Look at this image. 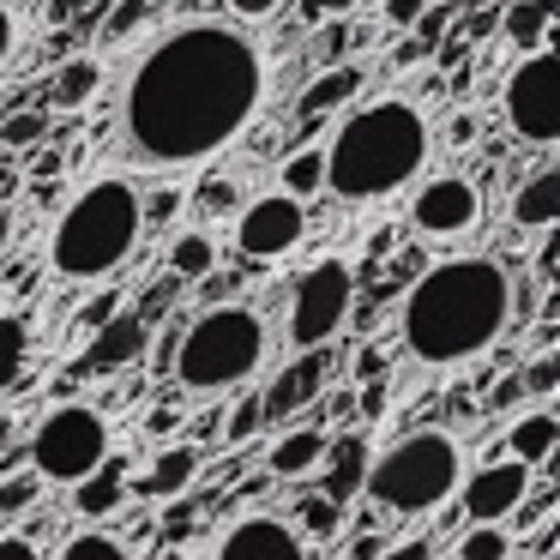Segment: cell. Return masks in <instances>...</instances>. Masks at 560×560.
<instances>
[{"label": "cell", "instance_id": "27", "mask_svg": "<svg viewBox=\"0 0 560 560\" xmlns=\"http://www.w3.org/2000/svg\"><path fill=\"white\" fill-rule=\"evenodd\" d=\"M31 355V326L19 314H0V392H13V380L25 374Z\"/></svg>", "mask_w": 560, "mask_h": 560}, {"label": "cell", "instance_id": "63", "mask_svg": "<svg viewBox=\"0 0 560 560\" xmlns=\"http://www.w3.org/2000/svg\"><path fill=\"white\" fill-rule=\"evenodd\" d=\"M530 560H542V555H530Z\"/></svg>", "mask_w": 560, "mask_h": 560}, {"label": "cell", "instance_id": "42", "mask_svg": "<svg viewBox=\"0 0 560 560\" xmlns=\"http://www.w3.org/2000/svg\"><path fill=\"white\" fill-rule=\"evenodd\" d=\"M121 290H103L97 295V302H85V307H79V331H97L103 326V319H109V314H121Z\"/></svg>", "mask_w": 560, "mask_h": 560}, {"label": "cell", "instance_id": "31", "mask_svg": "<svg viewBox=\"0 0 560 560\" xmlns=\"http://www.w3.org/2000/svg\"><path fill=\"white\" fill-rule=\"evenodd\" d=\"M458 560H512V536L500 524H470L458 542Z\"/></svg>", "mask_w": 560, "mask_h": 560}, {"label": "cell", "instance_id": "14", "mask_svg": "<svg viewBox=\"0 0 560 560\" xmlns=\"http://www.w3.org/2000/svg\"><path fill=\"white\" fill-rule=\"evenodd\" d=\"M326 374H331L326 343L302 350L278 380H271L266 392H259V410H266V422H290V416H302V410H307V404H319V392H326Z\"/></svg>", "mask_w": 560, "mask_h": 560}, {"label": "cell", "instance_id": "55", "mask_svg": "<svg viewBox=\"0 0 560 560\" xmlns=\"http://www.w3.org/2000/svg\"><path fill=\"white\" fill-rule=\"evenodd\" d=\"M13 230H19V218H13V199H0V254L13 247Z\"/></svg>", "mask_w": 560, "mask_h": 560}, {"label": "cell", "instance_id": "1", "mask_svg": "<svg viewBox=\"0 0 560 560\" xmlns=\"http://www.w3.org/2000/svg\"><path fill=\"white\" fill-rule=\"evenodd\" d=\"M266 103V55L242 25L187 19L139 55L121 91V145L139 170H187L254 127Z\"/></svg>", "mask_w": 560, "mask_h": 560}, {"label": "cell", "instance_id": "28", "mask_svg": "<svg viewBox=\"0 0 560 560\" xmlns=\"http://www.w3.org/2000/svg\"><path fill=\"white\" fill-rule=\"evenodd\" d=\"M290 524H295L302 536H314V542H331V536L343 530V506H338V500H326V494H307L302 506H295Z\"/></svg>", "mask_w": 560, "mask_h": 560}, {"label": "cell", "instance_id": "16", "mask_svg": "<svg viewBox=\"0 0 560 560\" xmlns=\"http://www.w3.org/2000/svg\"><path fill=\"white\" fill-rule=\"evenodd\" d=\"M355 97H362V67L331 61V67H319V73L307 79V91L295 97V115H302V121H326V115L350 109Z\"/></svg>", "mask_w": 560, "mask_h": 560}, {"label": "cell", "instance_id": "57", "mask_svg": "<svg viewBox=\"0 0 560 560\" xmlns=\"http://www.w3.org/2000/svg\"><path fill=\"white\" fill-rule=\"evenodd\" d=\"M19 194V163H0V199Z\"/></svg>", "mask_w": 560, "mask_h": 560}, {"label": "cell", "instance_id": "37", "mask_svg": "<svg viewBox=\"0 0 560 560\" xmlns=\"http://www.w3.org/2000/svg\"><path fill=\"white\" fill-rule=\"evenodd\" d=\"M182 206H187V199H182V187H163V194H139V211H145V230H151V223H170Z\"/></svg>", "mask_w": 560, "mask_h": 560}, {"label": "cell", "instance_id": "35", "mask_svg": "<svg viewBox=\"0 0 560 560\" xmlns=\"http://www.w3.org/2000/svg\"><path fill=\"white\" fill-rule=\"evenodd\" d=\"M452 25H458L464 43H488V37L500 31V7H476V13H458Z\"/></svg>", "mask_w": 560, "mask_h": 560}, {"label": "cell", "instance_id": "58", "mask_svg": "<svg viewBox=\"0 0 560 560\" xmlns=\"http://www.w3.org/2000/svg\"><path fill=\"white\" fill-rule=\"evenodd\" d=\"M470 85H476V79H470V67H452V97H470Z\"/></svg>", "mask_w": 560, "mask_h": 560}, {"label": "cell", "instance_id": "39", "mask_svg": "<svg viewBox=\"0 0 560 560\" xmlns=\"http://www.w3.org/2000/svg\"><path fill=\"white\" fill-rule=\"evenodd\" d=\"M145 7H151V0H121V7L109 13V25H103V43H121L127 31H139V19H145Z\"/></svg>", "mask_w": 560, "mask_h": 560}, {"label": "cell", "instance_id": "10", "mask_svg": "<svg viewBox=\"0 0 560 560\" xmlns=\"http://www.w3.org/2000/svg\"><path fill=\"white\" fill-rule=\"evenodd\" d=\"M307 235V199L295 194H259L235 211V254L254 259V266H271V259L295 254Z\"/></svg>", "mask_w": 560, "mask_h": 560}, {"label": "cell", "instance_id": "46", "mask_svg": "<svg viewBox=\"0 0 560 560\" xmlns=\"http://www.w3.org/2000/svg\"><path fill=\"white\" fill-rule=\"evenodd\" d=\"M428 0H380V13H386V25H404L410 31L416 25V13H422Z\"/></svg>", "mask_w": 560, "mask_h": 560}, {"label": "cell", "instance_id": "12", "mask_svg": "<svg viewBox=\"0 0 560 560\" xmlns=\"http://www.w3.org/2000/svg\"><path fill=\"white\" fill-rule=\"evenodd\" d=\"M145 350H151V319H139L133 307H121V314H109L91 331L85 355L61 374V386H79V380H91V374H121V368L145 362Z\"/></svg>", "mask_w": 560, "mask_h": 560}, {"label": "cell", "instance_id": "13", "mask_svg": "<svg viewBox=\"0 0 560 560\" xmlns=\"http://www.w3.org/2000/svg\"><path fill=\"white\" fill-rule=\"evenodd\" d=\"M524 494H530V464L494 458V464H482V470H470V482H464V518L470 524L518 518Z\"/></svg>", "mask_w": 560, "mask_h": 560}, {"label": "cell", "instance_id": "24", "mask_svg": "<svg viewBox=\"0 0 560 560\" xmlns=\"http://www.w3.org/2000/svg\"><path fill=\"white\" fill-rule=\"evenodd\" d=\"M121 500H127V470L115 458H103L91 476H79V482H73V506L85 512V518H109Z\"/></svg>", "mask_w": 560, "mask_h": 560}, {"label": "cell", "instance_id": "45", "mask_svg": "<svg viewBox=\"0 0 560 560\" xmlns=\"http://www.w3.org/2000/svg\"><path fill=\"white\" fill-rule=\"evenodd\" d=\"M355 416H362L368 428L386 416V380H362V392H355Z\"/></svg>", "mask_w": 560, "mask_h": 560}, {"label": "cell", "instance_id": "22", "mask_svg": "<svg viewBox=\"0 0 560 560\" xmlns=\"http://www.w3.org/2000/svg\"><path fill=\"white\" fill-rule=\"evenodd\" d=\"M97 91H103V61H97V55H67V61L55 67L49 103H55V109H85Z\"/></svg>", "mask_w": 560, "mask_h": 560}, {"label": "cell", "instance_id": "53", "mask_svg": "<svg viewBox=\"0 0 560 560\" xmlns=\"http://www.w3.org/2000/svg\"><path fill=\"white\" fill-rule=\"evenodd\" d=\"M278 7H283V0H230V13H235V19H271Z\"/></svg>", "mask_w": 560, "mask_h": 560}, {"label": "cell", "instance_id": "4", "mask_svg": "<svg viewBox=\"0 0 560 560\" xmlns=\"http://www.w3.org/2000/svg\"><path fill=\"white\" fill-rule=\"evenodd\" d=\"M139 235H145V211H139V187L127 175H97L61 206L49 230V271L67 283H103L133 259Z\"/></svg>", "mask_w": 560, "mask_h": 560}, {"label": "cell", "instance_id": "32", "mask_svg": "<svg viewBox=\"0 0 560 560\" xmlns=\"http://www.w3.org/2000/svg\"><path fill=\"white\" fill-rule=\"evenodd\" d=\"M259 428H266V410H259V392H247V398L230 410V422H223L218 434H223V446H247Z\"/></svg>", "mask_w": 560, "mask_h": 560}, {"label": "cell", "instance_id": "25", "mask_svg": "<svg viewBox=\"0 0 560 560\" xmlns=\"http://www.w3.org/2000/svg\"><path fill=\"white\" fill-rule=\"evenodd\" d=\"M211 266H218V242H211L206 230H182L170 242V278L175 283H199Z\"/></svg>", "mask_w": 560, "mask_h": 560}, {"label": "cell", "instance_id": "44", "mask_svg": "<svg viewBox=\"0 0 560 560\" xmlns=\"http://www.w3.org/2000/svg\"><path fill=\"white\" fill-rule=\"evenodd\" d=\"M536 235H542V247H536V278L555 283V271H560V223H548V230H536Z\"/></svg>", "mask_w": 560, "mask_h": 560}, {"label": "cell", "instance_id": "5", "mask_svg": "<svg viewBox=\"0 0 560 560\" xmlns=\"http://www.w3.org/2000/svg\"><path fill=\"white\" fill-rule=\"evenodd\" d=\"M266 362V319L254 307L235 302H211L199 319H187L182 338H175V386L194 392V398H218V392H235L242 380L259 374Z\"/></svg>", "mask_w": 560, "mask_h": 560}, {"label": "cell", "instance_id": "54", "mask_svg": "<svg viewBox=\"0 0 560 560\" xmlns=\"http://www.w3.org/2000/svg\"><path fill=\"white\" fill-rule=\"evenodd\" d=\"M175 428H182V416H175V410H151V416H145V434H158V440L175 434Z\"/></svg>", "mask_w": 560, "mask_h": 560}, {"label": "cell", "instance_id": "59", "mask_svg": "<svg viewBox=\"0 0 560 560\" xmlns=\"http://www.w3.org/2000/svg\"><path fill=\"white\" fill-rule=\"evenodd\" d=\"M380 548H386V542H380V536H362V542H355V548H350V560H374V555H380Z\"/></svg>", "mask_w": 560, "mask_h": 560}, {"label": "cell", "instance_id": "40", "mask_svg": "<svg viewBox=\"0 0 560 560\" xmlns=\"http://www.w3.org/2000/svg\"><path fill=\"white\" fill-rule=\"evenodd\" d=\"M37 494H43V476H13V482L0 488V512H25Z\"/></svg>", "mask_w": 560, "mask_h": 560}, {"label": "cell", "instance_id": "11", "mask_svg": "<svg viewBox=\"0 0 560 560\" xmlns=\"http://www.w3.org/2000/svg\"><path fill=\"white\" fill-rule=\"evenodd\" d=\"M482 223V187L470 175H434L410 199V230L428 242H458Z\"/></svg>", "mask_w": 560, "mask_h": 560}, {"label": "cell", "instance_id": "36", "mask_svg": "<svg viewBox=\"0 0 560 560\" xmlns=\"http://www.w3.org/2000/svg\"><path fill=\"white\" fill-rule=\"evenodd\" d=\"M518 380H524V392H536V398H548V392L560 386V355H548V350H542V355H536V362L524 368Z\"/></svg>", "mask_w": 560, "mask_h": 560}, {"label": "cell", "instance_id": "19", "mask_svg": "<svg viewBox=\"0 0 560 560\" xmlns=\"http://www.w3.org/2000/svg\"><path fill=\"white\" fill-rule=\"evenodd\" d=\"M319 458H326V428H290V434L271 440L266 470L278 476V482H295V476H314Z\"/></svg>", "mask_w": 560, "mask_h": 560}, {"label": "cell", "instance_id": "49", "mask_svg": "<svg viewBox=\"0 0 560 560\" xmlns=\"http://www.w3.org/2000/svg\"><path fill=\"white\" fill-rule=\"evenodd\" d=\"M512 404H524V380H518V374L500 380V386L488 392V410H512Z\"/></svg>", "mask_w": 560, "mask_h": 560}, {"label": "cell", "instance_id": "8", "mask_svg": "<svg viewBox=\"0 0 560 560\" xmlns=\"http://www.w3.org/2000/svg\"><path fill=\"white\" fill-rule=\"evenodd\" d=\"M500 109H506L512 133H518L524 145H536V151L560 145V55H555V43L530 49L518 67H512Z\"/></svg>", "mask_w": 560, "mask_h": 560}, {"label": "cell", "instance_id": "20", "mask_svg": "<svg viewBox=\"0 0 560 560\" xmlns=\"http://www.w3.org/2000/svg\"><path fill=\"white\" fill-rule=\"evenodd\" d=\"M548 223H560V170L548 163V170H536L530 182L512 194V230H548Z\"/></svg>", "mask_w": 560, "mask_h": 560}, {"label": "cell", "instance_id": "23", "mask_svg": "<svg viewBox=\"0 0 560 560\" xmlns=\"http://www.w3.org/2000/svg\"><path fill=\"white\" fill-rule=\"evenodd\" d=\"M494 37H506L518 55H530V49H542V43H555V13H542L536 0H506Z\"/></svg>", "mask_w": 560, "mask_h": 560}, {"label": "cell", "instance_id": "26", "mask_svg": "<svg viewBox=\"0 0 560 560\" xmlns=\"http://www.w3.org/2000/svg\"><path fill=\"white\" fill-rule=\"evenodd\" d=\"M319 187H326V151H319V145H302V151H290V158H283V194H295V199H314Z\"/></svg>", "mask_w": 560, "mask_h": 560}, {"label": "cell", "instance_id": "62", "mask_svg": "<svg viewBox=\"0 0 560 560\" xmlns=\"http://www.w3.org/2000/svg\"><path fill=\"white\" fill-rule=\"evenodd\" d=\"M163 560H187V555H182V548H175V542H170V548H163Z\"/></svg>", "mask_w": 560, "mask_h": 560}, {"label": "cell", "instance_id": "29", "mask_svg": "<svg viewBox=\"0 0 560 560\" xmlns=\"http://www.w3.org/2000/svg\"><path fill=\"white\" fill-rule=\"evenodd\" d=\"M49 133H55V121L43 109H13L7 121H0V145L7 151H31V145H43Z\"/></svg>", "mask_w": 560, "mask_h": 560}, {"label": "cell", "instance_id": "38", "mask_svg": "<svg viewBox=\"0 0 560 560\" xmlns=\"http://www.w3.org/2000/svg\"><path fill=\"white\" fill-rule=\"evenodd\" d=\"M343 13H355V0H295V19L302 25H331Z\"/></svg>", "mask_w": 560, "mask_h": 560}, {"label": "cell", "instance_id": "6", "mask_svg": "<svg viewBox=\"0 0 560 560\" xmlns=\"http://www.w3.org/2000/svg\"><path fill=\"white\" fill-rule=\"evenodd\" d=\"M464 482V446L446 434V428H416L404 434L392 452H380L362 476V494L386 512H434L452 500V488Z\"/></svg>", "mask_w": 560, "mask_h": 560}, {"label": "cell", "instance_id": "50", "mask_svg": "<svg viewBox=\"0 0 560 560\" xmlns=\"http://www.w3.org/2000/svg\"><path fill=\"white\" fill-rule=\"evenodd\" d=\"M374 560H434V548H428L422 536H410V542H398V548H380Z\"/></svg>", "mask_w": 560, "mask_h": 560}, {"label": "cell", "instance_id": "21", "mask_svg": "<svg viewBox=\"0 0 560 560\" xmlns=\"http://www.w3.org/2000/svg\"><path fill=\"white\" fill-rule=\"evenodd\" d=\"M199 464H206V452H199V446H170V452H158V464H151L133 488L145 500H175V494H187V488H194Z\"/></svg>", "mask_w": 560, "mask_h": 560}, {"label": "cell", "instance_id": "18", "mask_svg": "<svg viewBox=\"0 0 560 560\" xmlns=\"http://www.w3.org/2000/svg\"><path fill=\"white\" fill-rule=\"evenodd\" d=\"M555 452H560V416H555V410H524L518 422L506 428V458L542 470Z\"/></svg>", "mask_w": 560, "mask_h": 560}, {"label": "cell", "instance_id": "48", "mask_svg": "<svg viewBox=\"0 0 560 560\" xmlns=\"http://www.w3.org/2000/svg\"><path fill=\"white\" fill-rule=\"evenodd\" d=\"M476 139H482V121H476V115L470 109H458V115H452V145H476Z\"/></svg>", "mask_w": 560, "mask_h": 560}, {"label": "cell", "instance_id": "33", "mask_svg": "<svg viewBox=\"0 0 560 560\" xmlns=\"http://www.w3.org/2000/svg\"><path fill=\"white\" fill-rule=\"evenodd\" d=\"M194 206L206 211V218H218V211H235V206H242V187H235L230 175H206V182H199V194H194Z\"/></svg>", "mask_w": 560, "mask_h": 560}, {"label": "cell", "instance_id": "3", "mask_svg": "<svg viewBox=\"0 0 560 560\" xmlns=\"http://www.w3.org/2000/svg\"><path fill=\"white\" fill-rule=\"evenodd\" d=\"M326 151V194L343 206H380V199L404 194L416 175L428 170V115L404 97H374L368 109H350L338 121Z\"/></svg>", "mask_w": 560, "mask_h": 560}, {"label": "cell", "instance_id": "2", "mask_svg": "<svg viewBox=\"0 0 560 560\" xmlns=\"http://www.w3.org/2000/svg\"><path fill=\"white\" fill-rule=\"evenodd\" d=\"M512 326V278L500 259H440L404 290L398 331L422 368H464Z\"/></svg>", "mask_w": 560, "mask_h": 560}, {"label": "cell", "instance_id": "56", "mask_svg": "<svg viewBox=\"0 0 560 560\" xmlns=\"http://www.w3.org/2000/svg\"><path fill=\"white\" fill-rule=\"evenodd\" d=\"M422 55H428V49H422V43L410 37V43H398V49H392V67H416V61H422Z\"/></svg>", "mask_w": 560, "mask_h": 560}, {"label": "cell", "instance_id": "41", "mask_svg": "<svg viewBox=\"0 0 560 560\" xmlns=\"http://www.w3.org/2000/svg\"><path fill=\"white\" fill-rule=\"evenodd\" d=\"M67 170V158L55 145H31V163H19V175H37V182H55Z\"/></svg>", "mask_w": 560, "mask_h": 560}, {"label": "cell", "instance_id": "34", "mask_svg": "<svg viewBox=\"0 0 560 560\" xmlns=\"http://www.w3.org/2000/svg\"><path fill=\"white\" fill-rule=\"evenodd\" d=\"M163 542H187V536L199 530V500H187V494H175L170 506H163Z\"/></svg>", "mask_w": 560, "mask_h": 560}, {"label": "cell", "instance_id": "9", "mask_svg": "<svg viewBox=\"0 0 560 560\" xmlns=\"http://www.w3.org/2000/svg\"><path fill=\"white\" fill-rule=\"evenodd\" d=\"M355 307V271L343 259H319L295 278L290 290V343L295 350H314V343H331L343 331Z\"/></svg>", "mask_w": 560, "mask_h": 560}, {"label": "cell", "instance_id": "30", "mask_svg": "<svg viewBox=\"0 0 560 560\" xmlns=\"http://www.w3.org/2000/svg\"><path fill=\"white\" fill-rule=\"evenodd\" d=\"M55 560H127V542L121 536H109V530H79V536H67L61 542V555Z\"/></svg>", "mask_w": 560, "mask_h": 560}, {"label": "cell", "instance_id": "47", "mask_svg": "<svg viewBox=\"0 0 560 560\" xmlns=\"http://www.w3.org/2000/svg\"><path fill=\"white\" fill-rule=\"evenodd\" d=\"M13 49H19V19H13V7L0 0V67L13 61Z\"/></svg>", "mask_w": 560, "mask_h": 560}, {"label": "cell", "instance_id": "61", "mask_svg": "<svg viewBox=\"0 0 560 560\" xmlns=\"http://www.w3.org/2000/svg\"><path fill=\"white\" fill-rule=\"evenodd\" d=\"M476 7H494V0H458V7H452V13H476Z\"/></svg>", "mask_w": 560, "mask_h": 560}, {"label": "cell", "instance_id": "17", "mask_svg": "<svg viewBox=\"0 0 560 560\" xmlns=\"http://www.w3.org/2000/svg\"><path fill=\"white\" fill-rule=\"evenodd\" d=\"M326 482H319V494L338 500V506H350L355 494H362V476H368V440L362 434H343V440H326Z\"/></svg>", "mask_w": 560, "mask_h": 560}, {"label": "cell", "instance_id": "51", "mask_svg": "<svg viewBox=\"0 0 560 560\" xmlns=\"http://www.w3.org/2000/svg\"><path fill=\"white\" fill-rule=\"evenodd\" d=\"M0 560H43L31 536H0Z\"/></svg>", "mask_w": 560, "mask_h": 560}, {"label": "cell", "instance_id": "7", "mask_svg": "<svg viewBox=\"0 0 560 560\" xmlns=\"http://www.w3.org/2000/svg\"><path fill=\"white\" fill-rule=\"evenodd\" d=\"M103 458H109V422H103V410H91V404H55L37 422V434H31V464H37L43 482L73 488L79 476H91Z\"/></svg>", "mask_w": 560, "mask_h": 560}, {"label": "cell", "instance_id": "43", "mask_svg": "<svg viewBox=\"0 0 560 560\" xmlns=\"http://www.w3.org/2000/svg\"><path fill=\"white\" fill-rule=\"evenodd\" d=\"M350 374H355V386H362V380H386L392 374L386 350H380V343H362V350H355V362H350Z\"/></svg>", "mask_w": 560, "mask_h": 560}, {"label": "cell", "instance_id": "52", "mask_svg": "<svg viewBox=\"0 0 560 560\" xmlns=\"http://www.w3.org/2000/svg\"><path fill=\"white\" fill-rule=\"evenodd\" d=\"M230 290H235V278H223L218 266H211L206 278H199V295H206V302H223V295H230Z\"/></svg>", "mask_w": 560, "mask_h": 560}, {"label": "cell", "instance_id": "60", "mask_svg": "<svg viewBox=\"0 0 560 560\" xmlns=\"http://www.w3.org/2000/svg\"><path fill=\"white\" fill-rule=\"evenodd\" d=\"M13 428H19L13 416H0V458H7V452H13Z\"/></svg>", "mask_w": 560, "mask_h": 560}, {"label": "cell", "instance_id": "15", "mask_svg": "<svg viewBox=\"0 0 560 560\" xmlns=\"http://www.w3.org/2000/svg\"><path fill=\"white\" fill-rule=\"evenodd\" d=\"M218 560H307V542L290 518L254 512V518L230 524V536L218 542Z\"/></svg>", "mask_w": 560, "mask_h": 560}]
</instances>
